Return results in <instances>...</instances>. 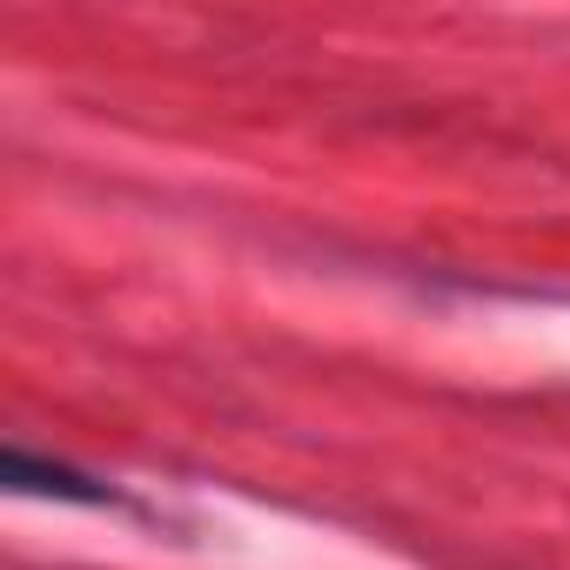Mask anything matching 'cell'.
Listing matches in <instances>:
<instances>
[{
  "label": "cell",
  "instance_id": "obj_1",
  "mask_svg": "<svg viewBox=\"0 0 570 570\" xmlns=\"http://www.w3.org/2000/svg\"><path fill=\"white\" fill-rule=\"evenodd\" d=\"M8 483H14V490H48V497H75V503H101V497H108L101 483H88V476H75V470H61V463H35V456H21V450H8Z\"/></svg>",
  "mask_w": 570,
  "mask_h": 570
}]
</instances>
